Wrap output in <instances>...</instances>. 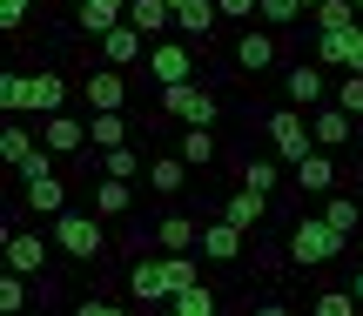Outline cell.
<instances>
[{
  "label": "cell",
  "instance_id": "obj_1",
  "mask_svg": "<svg viewBox=\"0 0 363 316\" xmlns=\"http://www.w3.org/2000/svg\"><path fill=\"white\" fill-rule=\"evenodd\" d=\"M48 222H54V249H61L67 263H101L108 229H101L94 209H61V215H48Z\"/></svg>",
  "mask_w": 363,
  "mask_h": 316
},
{
  "label": "cell",
  "instance_id": "obj_2",
  "mask_svg": "<svg viewBox=\"0 0 363 316\" xmlns=\"http://www.w3.org/2000/svg\"><path fill=\"white\" fill-rule=\"evenodd\" d=\"M162 115L182 121V128H208L222 115V101H216L208 81H175V88H162Z\"/></svg>",
  "mask_w": 363,
  "mask_h": 316
},
{
  "label": "cell",
  "instance_id": "obj_3",
  "mask_svg": "<svg viewBox=\"0 0 363 316\" xmlns=\"http://www.w3.org/2000/svg\"><path fill=\"white\" fill-rule=\"evenodd\" d=\"M262 135H269V148H276L283 162H303V155H316V135H310V115H303V108H269Z\"/></svg>",
  "mask_w": 363,
  "mask_h": 316
},
{
  "label": "cell",
  "instance_id": "obj_4",
  "mask_svg": "<svg viewBox=\"0 0 363 316\" xmlns=\"http://www.w3.org/2000/svg\"><path fill=\"white\" fill-rule=\"evenodd\" d=\"M337 249H343V236L323 222V215H303V222L289 229V263H296V269H316V263H330Z\"/></svg>",
  "mask_w": 363,
  "mask_h": 316
},
{
  "label": "cell",
  "instance_id": "obj_5",
  "mask_svg": "<svg viewBox=\"0 0 363 316\" xmlns=\"http://www.w3.org/2000/svg\"><path fill=\"white\" fill-rule=\"evenodd\" d=\"M148 74H155V88H175V81H195V40H169V34H162L155 40V47H148Z\"/></svg>",
  "mask_w": 363,
  "mask_h": 316
},
{
  "label": "cell",
  "instance_id": "obj_6",
  "mask_svg": "<svg viewBox=\"0 0 363 316\" xmlns=\"http://www.w3.org/2000/svg\"><path fill=\"white\" fill-rule=\"evenodd\" d=\"M0 155H7V169L21 175V182H27V175H48L54 162H61V155H48V148H40L21 121H7V128H0Z\"/></svg>",
  "mask_w": 363,
  "mask_h": 316
},
{
  "label": "cell",
  "instance_id": "obj_7",
  "mask_svg": "<svg viewBox=\"0 0 363 316\" xmlns=\"http://www.w3.org/2000/svg\"><path fill=\"white\" fill-rule=\"evenodd\" d=\"M40 148H48V155H88V121H81V115H67V108H61V115H40Z\"/></svg>",
  "mask_w": 363,
  "mask_h": 316
},
{
  "label": "cell",
  "instance_id": "obj_8",
  "mask_svg": "<svg viewBox=\"0 0 363 316\" xmlns=\"http://www.w3.org/2000/svg\"><path fill=\"white\" fill-rule=\"evenodd\" d=\"M283 94H289V108H303V115H310V108H323V101H337V94H330V81H323V61H296L283 74Z\"/></svg>",
  "mask_w": 363,
  "mask_h": 316
},
{
  "label": "cell",
  "instance_id": "obj_9",
  "mask_svg": "<svg viewBox=\"0 0 363 316\" xmlns=\"http://www.w3.org/2000/svg\"><path fill=\"white\" fill-rule=\"evenodd\" d=\"M128 296L135 303H175V283H169V256H148V263H135L128 269Z\"/></svg>",
  "mask_w": 363,
  "mask_h": 316
},
{
  "label": "cell",
  "instance_id": "obj_10",
  "mask_svg": "<svg viewBox=\"0 0 363 316\" xmlns=\"http://www.w3.org/2000/svg\"><path fill=\"white\" fill-rule=\"evenodd\" d=\"M310 61L343 67V74H363V27H343V34H316V54H310Z\"/></svg>",
  "mask_w": 363,
  "mask_h": 316
},
{
  "label": "cell",
  "instance_id": "obj_11",
  "mask_svg": "<svg viewBox=\"0 0 363 316\" xmlns=\"http://www.w3.org/2000/svg\"><path fill=\"white\" fill-rule=\"evenodd\" d=\"M276 54H283V47H276V27H242V40H235V54H229V61L242 67V74H269V67H276Z\"/></svg>",
  "mask_w": 363,
  "mask_h": 316
},
{
  "label": "cell",
  "instance_id": "obj_12",
  "mask_svg": "<svg viewBox=\"0 0 363 316\" xmlns=\"http://www.w3.org/2000/svg\"><path fill=\"white\" fill-rule=\"evenodd\" d=\"M310 135H316V148H350V135H357V115L350 108H337V101H323V108H310Z\"/></svg>",
  "mask_w": 363,
  "mask_h": 316
},
{
  "label": "cell",
  "instance_id": "obj_13",
  "mask_svg": "<svg viewBox=\"0 0 363 316\" xmlns=\"http://www.w3.org/2000/svg\"><path fill=\"white\" fill-rule=\"evenodd\" d=\"M7 269H21V276L48 283V242H40L34 229H7Z\"/></svg>",
  "mask_w": 363,
  "mask_h": 316
},
{
  "label": "cell",
  "instance_id": "obj_14",
  "mask_svg": "<svg viewBox=\"0 0 363 316\" xmlns=\"http://www.w3.org/2000/svg\"><path fill=\"white\" fill-rule=\"evenodd\" d=\"M289 182H296L303 196H337V162H330V148H316V155L289 162Z\"/></svg>",
  "mask_w": 363,
  "mask_h": 316
},
{
  "label": "cell",
  "instance_id": "obj_15",
  "mask_svg": "<svg viewBox=\"0 0 363 316\" xmlns=\"http://www.w3.org/2000/svg\"><path fill=\"white\" fill-rule=\"evenodd\" d=\"M81 94H88V108H128V81H121V67H88V81H81Z\"/></svg>",
  "mask_w": 363,
  "mask_h": 316
},
{
  "label": "cell",
  "instance_id": "obj_16",
  "mask_svg": "<svg viewBox=\"0 0 363 316\" xmlns=\"http://www.w3.org/2000/svg\"><path fill=\"white\" fill-rule=\"evenodd\" d=\"M21 202H27V209H34V215H61L67 209V182H61V175H27V182H21Z\"/></svg>",
  "mask_w": 363,
  "mask_h": 316
},
{
  "label": "cell",
  "instance_id": "obj_17",
  "mask_svg": "<svg viewBox=\"0 0 363 316\" xmlns=\"http://www.w3.org/2000/svg\"><path fill=\"white\" fill-rule=\"evenodd\" d=\"M101 61H108V67H135V61H148V34L121 21L115 34H101Z\"/></svg>",
  "mask_w": 363,
  "mask_h": 316
},
{
  "label": "cell",
  "instance_id": "obj_18",
  "mask_svg": "<svg viewBox=\"0 0 363 316\" xmlns=\"http://www.w3.org/2000/svg\"><path fill=\"white\" fill-rule=\"evenodd\" d=\"M242 236L249 229H235L229 215H216V222H202V256L208 263H235V256H242Z\"/></svg>",
  "mask_w": 363,
  "mask_h": 316
},
{
  "label": "cell",
  "instance_id": "obj_19",
  "mask_svg": "<svg viewBox=\"0 0 363 316\" xmlns=\"http://www.w3.org/2000/svg\"><path fill=\"white\" fill-rule=\"evenodd\" d=\"M88 209L101 215V222L128 215V209H135V182H121V175H101V182H94V196H88Z\"/></svg>",
  "mask_w": 363,
  "mask_h": 316
},
{
  "label": "cell",
  "instance_id": "obj_20",
  "mask_svg": "<svg viewBox=\"0 0 363 316\" xmlns=\"http://www.w3.org/2000/svg\"><path fill=\"white\" fill-rule=\"evenodd\" d=\"M189 162H182V155H148V188H155V196L162 202H175L182 196V188H189Z\"/></svg>",
  "mask_w": 363,
  "mask_h": 316
},
{
  "label": "cell",
  "instance_id": "obj_21",
  "mask_svg": "<svg viewBox=\"0 0 363 316\" xmlns=\"http://www.w3.org/2000/svg\"><path fill=\"white\" fill-rule=\"evenodd\" d=\"M74 21H81V34H94V40H101V34H115V27L128 21V0H81V7H74Z\"/></svg>",
  "mask_w": 363,
  "mask_h": 316
},
{
  "label": "cell",
  "instance_id": "obj_22",
  "mask_svg": "<svg viewBox=\"0 0 363 316\" xmlns=\"http://www.w3.org/2000/svg\"><path fill=\"white\" fill-rule=\"evenodd\" d=\"M316 215H323V222L337 229L343 242H357V236H363V202H357V196H343V188H337V196H323V209H316Z\"/></svg>",
  "mask_w": 363,
  "mask_h": 316
},
{
  "label": "cell",
  "instance_id": "obj_23",
  "mask_svg": "<svg viewBox=\"0 0 363 316\" xmlns=\"http://www.w3.org/2000/svg\"><path fill=\"white\" fill-rule=\"evenodd\" d=\"M88 142H94V155L128 148V115H121V108H94V115H88Z\"/></svg>",
  "mask_w": 363,
  "mask_h": 316
},
{
  "label": "cell",
  "instance_id": "obj_24",
  "mask_svg": "<svg viewBox=\"0 0 363 316\" xmlns=\"http://www.w3.org/2000/svg\"><path fill=\"white\" fill-rule=\"evenodd\" d=\"M27 108H34V115H61V108H67V74H61V67H40V74H34Z\"/></svg>",
  "mask_w": 363,
  "mask_h": 316
},
{
  "label": "cell",
  "instance_id": "obj_25",
  "mask_svg": "<svg viewBox=\"0 0 363 316\" xmlns=\"http://www.w3.org/2000/svg\"><path fill=\"white\" fill-rule=\"evenodd\" d=\"M216 21H222L216 0H182V7H175V34L182 40H208V34H216Z\"/></svg>",
  "mask_w": 363,
  "mask_h": 316
},
{
  "label": "cell",
  "instance_id": "obj_26",
  "mask_svg": "<svg viewBox=\"0 0 363 316\" xmlns=\"http://www.w3.org/2000/svg\"><path fill=\"white\" fill-rule=\"evenodd\" d=\"M155 242H162V249H182V256H189V249H202V222H195V215H182V209H169V215L155 222Z\"/></svg>",
  "mask_w": 363,
  "mask_h": 316
},
{
  "label": "cell",
  "instance_id": "obj_27",
  "mask_svg": "<svg viewBox=\"0 0 363 316\" xmlns=\"http://www.w3.org/2000/svg\"><path fill=\"white\" fill-rule=\"evenodd\" d=\"M216 215H229L235 229H262V215H269V196H256V188H235V196L222 202Z\"/></svg>",
  "mask_w": 363,
  "mask_h": 316
},
{
  "label": "cell",
  "instance_id": "obj_28",
  "mask_svg": "<svg viewBox=\"0 0 363 316\" xmlns=\"http://www.w3.org/2000/svg\"><path fill=\"white\" fill-rule=\"evenodd\" d=\"M128 27H142L148 40H162L175 27V7H169V0H128Z\"/></svg>",
  "mask_w": 363,
  "mask_h": 316
},
{
  "label": "cell",
  "instance_id": "obj_29",
  "mask_svg": "<svg viewBox=\"0 0 363 316\" xmlns=\"http://www.w3.org/2000/svg\"><path fill=\"white\" fill-rule=\"evenodd\" d=\"M175 155L189 162V169H216V128H182V142H175Z\"/></svg>",
  "mask_w": 363,
  "mask_h": 316
},
{
  "label": "cell",
  "instance_id": "obj_30",
  "mask_svg": "<svg viewBox=\"0 0 363 316\" xmlns=\"http://www.w3.org/2000/svg\"><path fill=\"white\" fill-rule=\"evenodd\" d=\"M94 169H101V175H121V182H148V155H142V148H108Z\"/></svg>",
  "mask_w": 363,
  "mask_h": 316
},
{
  "label": "cell",
  "instance_id": "obj_31",
  "mask_svg": "<svg viewBox=\"0 0 363 316\" xmlns=\"http://www.w3.org/2000/svg\"><path fill=\"white\" fill-rule=\"evenodd\" d=\"M27 303H34V276L0 269V316H27Z\"/></svg>",
  "mask_w": 363,
  "mask_h": 316
},
{
  "label": "cell",
  "instance_id": "obj_32",
  "mask_svg": "<svg viewBox=\"0 0 363 316\" xmlns=\"http://www.w3.org/2000/svg\"><path fill=\"white\" fill-rule=\"evenodd\" d=\"M310 21H316V34H343V27H357V0H323Z\"/></svg>",
  "mask_w": 363,
  "mask_h": 316
},
{
  "label": "cell",
  "instance_id": "obj_33",
  "mask_svg": "<svg viewBox=\"0 0 363 316\" xmlns=\"http://www.w3.org/2000/svg\"><path fill=\"white\" fill-rule=\"evenodd\" d=\"M303 13H310V7H303V0H262V13H256V21H262V27H276V34H283V27H296Z\"/></svg>",
  "mask_w": 363,
  "mask_h": 316
},
{
  "label": "cell",
  "instance_id": "obj_34",
  "mask_svg": "<svg viewBox=\"0 0 363 316\" xmlns=\"http://www.w3.org/2000/svg\"><path fill=\"white\" fill-rule=\"evenodd\" d=\"M27 88H34V74L7 67V74H0V108H7V115H21V108H27Z\"/></svg>",
  "mask_w": 363,
  "mask_h": 316
},
{
  "label": "cell",
  "instance_id": "obj_35",
  "mask_svg": "<svg viewBox=\"0 0 363 316\" xmlns=\"http://www.w3.org/2000/svg\"><path fill=\"white\" fill-rule=\"evenodd\" d=\"M276 182H283V169H276V162H256V155L242 162V188H256V196H276Z\"/></svg>",
  "mask_w": 363,
  "mask_h": 316
},
{
  "label": "cell",
  "instance_id": "obj_36",
  "mask_svg": "<svg viewBox=\"0 0 363 316\" xmlns=\"http://www.w3.org/2000/svg\"><path fill=\"white\" fill-rule=\"evenodd\" d=\"M169 316H222V310H216V296H208L202 283H195V290H182L175 303H169Z\"/></svg>",
  "mask_w": 363,
  "mask_h": 316
},
{
  "label": "cell",
  "instance_id": "obj_37",
  "mask_svg": "<svg viewBox=\"0 0 363 316\" xmlns=\"http://www.w3.org/2000/svg\"><path fill=\"white\" fill-rule=\"evenodd\" d=\"M357 310H363V303H357V290H323L310 316H357Z\"/></svg>",
  "mask_w": 363,
  "mask_h": 316
},
{
  "label": "cell",
  "instance_id": "obj_38",
  "mask_svg": "<svg viewBox=\"0 0 363 316\" xmlns=\"http://www.w3.org/2000/svg\"><path fill=\"white\" fill-rule=\"evenodd\" d=\"M337 108L363 115V74H343V81H337Z\"/></svg>",
  "mask_w": 363,
  "mask_h": 316
},
{
  "label": "cell",
  "instance_id": "obj_39",
  "mask_svg": "<svg viewBox=\"0 0 363 316\" xmlns=\"http://www.w3.org/2000/svg\"><path fill=\"white\" fill-rule=\"evenodd\" d=\"M27 13H34V0H0V27H7V34H21Z\"/></svg>",
  "mask_w": 363,
  "mask_h": 316
},
{
  "label": "cell",
  "instance_id": "obj_40",
  "mask_svg": "<svg viewBox=\"0 0 363 316\" xmlns=\"http://www.w3.org/2000/svg\"><path fill=\"white\" fill-rule=\"evenodd\" d=\"M216 7H222V21H242V27H256L262 0H216Z\"/></svg>",
  "mask_w": 363,
  "mask_h": 316
},
{
  "label": "cell",
  "instance_id": "obj_41",
  "mask_svg": "<svg viewBox=\"0 0 363 316\" xmlns=\"http://www.w3.org/2000/svg\"><path fill=\"white\" fill-rule=\"evenodd\" d=\"M74 316H128V310H121V303H101V296H94V303H81Z\"/></svg>",
  "mask_w": 363,
  "mask_h": 316
},
{
  "label": "cell",
  "instance_id": "obj_42",
  "mask_svg": "<svg viewBox=\"0 0 363 316\" xmlns=\"http://www.w3.org/2000/svg\"><path fill=\"white\" fill-rule=\"evenodd\" d=\"M249 316H289L283 303H256V310H249Z\"/></svg>",
  "mask_w": 363,
  "mask_h": 316
},
{
  "label": "cell",
  "instance_id": "obj_43",
  "mask_svg": "<svg viewBox=\"0 0 363 316\" xmlns=\"http://www.w3.org/2000/svg\"><path fill=\"white\" fill-rule=\"evenodd\" d=\"M350 290H357V303H363V269H357V276H350Z\"/></svg>",
  "mask_w": 363,
  "mask_h": 316
},
{
  "label": "cell",
  "instance_id": "obj_44",
  "mask_svg": "<svg viewBox=\"0 0 363 316\" xmlns=\"http://www.w3.org/2000/svg\"><path fill=\"white\" fill-rule=\"evenodd\" d=\"M303 7H310V13H316V7H323V0H303Z\"/></svg>",
  "mask_w": 363,
  "mask_h": 316
},
{
  "label": "cell",
  "instance_id": "obj_45",
  "mask_svg": "<svg viewBox=\"0 0 363 316\" xmlns=\"http://www.w3.org/2000/svg\"><path fill=\"white\" fill-rule=\"evenodd\" d=\"M61 7H81V0H61Z\"/></svg>",
  "mask_w": 363,
  "mask_h": 316
},
{
  "label": "cell",
  "instance_id": "obj_46",
  "mask_svg": "<svg viewBox=\"0 0 363 316\" xmlns=\"http://www.w3.org/2000/svg\"><path fill=\"white\" fill-rule=\"evenodd\" d=\"M357 256H363V236H357Z\"/></svg>",
  "mask_w": 363,
  "mask_h": 316
},
{
  "label": "cell",
  "instance_id": "obj_47",
  "mask_svg": "<svg viewBox=\"0 0 363 316\" xmlns=\"http://www.w3.org/2000/svg\"><path fill=\"white\" fill-rule=\"evenodd\" d=\"M169 7H182V0H169Z\"/></svg>",
  "mask_w": 363,
  "mask_h": 316
},
{
  "label": "cell",
  "instance_id": "obj_48",
  "mask_svg": "<svg viewBox=\"0 0 363 316\" xmlns=\"http://www.w3.org/2000/svg\"><path fill=\"white\" fill-rule=\"evenodd\" d=\"M357 13H363V0H357Z\"/></svg>",
  "mask_w": 363,
  "mask_h": 316
}]
</instances>
